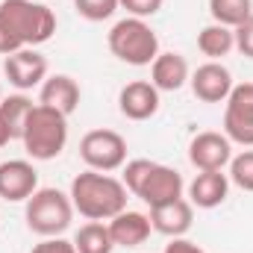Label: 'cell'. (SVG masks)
I'll list each match as a JSON object with an SVG mask.
<instances>
[{"mask_svg":"<svg viewBox=\"0 0 253 253\" xmlns=\"http://www.w3.org/2000/svg\"><path fill=\"white\" fill-rule=\"evenodd\" d=\"M162 253H206V251H203L197 242H191V239H186V236H180V239H171Z\"/></svg>","mask_w":253,"mask_h":253,"instance_id":"83f0119b","label":"cell"},{"mask_svg":"<svg viewBox=\"0 0 253 253\" xmlns=\"http://www.w3.org/2000/svg\"><path fill=\"white\" fill-rule=\"evenodd\" d=\"M39 189V171L27 159L0 162V197L9 203H27Z\"/></svg>","mask_w":253,"mask_h":253,"instance_id":"8fae6325","label":"cell"},{"mask_svg":"<svg viewBox=\"0 0 253 253\" xmlns=\"http://www.w3.org/2000/svg\"><path fill=\"white\" fill-rule=\"evenodd\" d=\"M0 21L9 27L21 47H39L56 33V15L42 0H3Z\"/></svg>","mask_w":253,"mask_h":253,"instance_id":"3957f363","label":"cell"},{"mask_svg":"<svg viewBox=\"0 0 253 253\" xmlns=\"http://www.w3.org/2000/svg\"><path fill=\"white\" fill-rule=\"evenodd\" d=\"M233 33H236V50H239L242 56L253 59V15L245 21V24H239Z\"/></svg>","mask_w":253,"mask_h":253,"instance_id":"484cf974","label":"cell"},{"mask_svg":"<svg viewBox=\"0 0 253 253\" xmlns=\"http://www.w3.org/2000/svg\"><path fill=\"white\" fill-rule=\"evenodd\" d=\"M106 44H109L115 59H121L124 65H132V68H147L159 56V36H156V30L147 21L129 18V15L121 18L118 24H112L109 36H106Z\"/></svg>","mask_w":253,"mask_h":253,"instance_id":"277c9868","label":"cell"},{"mask_svg":"<svg viewBox=\"0 0 253 253\" xmlns=\"http://www.w3.org/2000/svg\"><path fill=\"white\" fill-rule=\"evenodd\" d=\"M124 186L132 197H138L141 203H147L153 209V206H162V203L183 197L186 180L177 168H168L162 162L132 159L124 165Z\"/></svg>","mask_w":253,"mask_h":253,"instance_id":"7a4b0ae2","label":"cell"},{"mask_svg":"<svg viewBox=\"0 0 253 253\" xmlns=\"http://www.w3.org/2000/svg\"><path fill=\"white\" fill-rule=\"evenodd\" d=\"M150 224L156 233L168 236V239H180L186 236L194 224V206H191L186 197H177L171 203H162V206H153L150 209Z\"/></svg>","mask_w":253,"mask_h":253,"instance_id":"9a60e30c","label":"cell"},{"mask_svg":"<svg viewBox=\"0 0 253 253\" xmlns=\"http://www.w3.org/2000/svg\"><path fill=\"white\" fill-rule=\"evenodd\" d=\"M197 50L203 56H209V62H218V59H224L227 53L236 50V33L230 27L212 21L197 33Z\"/></svg>","mask_w":253,"mask_h":253,"instance_id":"d6986e66","label":"cell"},{"mask_svg":"<svg viewBox=\"0 0 253 253\" xmlns=\"http://www.w3.org/2000/svg\"><path fill=\"white\" fill-rule=\"evenodd\" d=\"M209 15L215 24L236 30L253 15V0H209Z\"/></svg>","mask_w":253,"mask_h":253,"instance_id":"7402d4cb","label":"cell"},{"mask_svg":"<svg viewBox=\"0 0 253 253\" xmlns=\"http://www.w3.org/2000/svg\"><path fill=\"white\" fill-rule=\"evenodd\" d=\"M80 156L91 171L112 174L126 165V138L115 129H88L80 141Z\"/></svg>","mask_w":253,"mask_h":253,"instance_id":"52a82bcc","label":"cell"},{"mask_svg":"<svg viewBox=\"0 0 253 253\" xmlns=\"http://www.w3.org/2000/svg\"><path fill=\"white\" fill-rule=\"evenodd\" d=\"M0 100H3V88H0Z\"/></svg>","mask_w":253,"mask_h":253,"instance_id":"f546056e","label":"cell"},{"mask_svg":"<svg viewBox=\"0 0 253 253\" xmlns=\"http://www.w3.org/2000/svg\"><path fill=\"white\" fill-rule=\"evenodd\" d=\"M118 3H121V9H126L129 18H141V21L153 18L165 6V0H118Z\"/></svg>","mask_w":253,"mask_h":253,"instance_id":"d4e9b609","label":"cell"},{"mask_svg":"<svg viewBox=\"0 0 253 253\" xmlns=\"http://www.w3.org/2000/svg\"><path fill=\"white\" fill-rule=\"evenodd\" d=\"M24 218H27L30 233H36L42 239H53V236H62L71 227L74 203L59 189H36V194L24 206Z\"/></svg>","mask_w":253,"mask_h":253,"instance_id":"8992f818","label":"cell"},{"mask_svg":"<svg viewBox=\"0 0 253 253\" xmlns=\"http://www.w3.org/2000/svg\"><path fill=\"white\" fill-rule=\"evenodd\" d=\"M3 77L9 80L12 88L27 94L33 88H42V83L47 80V59L36 47L15 50V53L3 56Z\"/></svg>","mask_w":253,"mask_h":253,"instance_id":"9c48e42d","label":"cell"},{"mask_svg":"<svg viewBox=\"0 0 253 253\" xmlns=\"http://www.w3.org/2000/svg\"><path fill=\"white\" fill-rule=\"evenodd\" d=\"M224 135L233 144L253 147V83L233 85L224 100Z\"/></svg>","mask_w":253,"mask_h":253,"instance_id":"ba28073f","label":"cell"},{"mask_svg":"<svg viewBox=\"0 0 253 253\" xmlns=\"http://www.w3.org/2000/svg\"><path fill=\"white\" fill-rule=\"evenodd\" d=\"M189 85H191V94L203 103H224L233 91V74L230 68L221 62H206L200 65L197 71H191L189 77Z\"/></svg>","mask_w":253,"mask_h":253,"instance_id":"7c38bea8","label":"cell"},{"mask_svg":"<svg viewBox=\"0 0 253 253\" xmlns=\"http://www.w3.org/2000/svg\"><path fill=\"white\" fill-rule=\"evenodd\" d=\"M230 183L233 186H239L242 191H253V147H248V150H242L239 156H233L230 159Z\"/></svg>","mask_w":253,"mask_h":253,"instance_id":"603a6c76","label":"cell"},{"mask_svg":"<svg viewBox=\"0 0 253 253\" xmlns=\"http://www.w3.org/2000/svg\"><path fill=\"white\" fill-rule=\"evenodd\" d=\"M118 109L129 121H150L159 112V88L150 80H132L118 91Z\"/></svg>","mask_w":253,"mask_h":253,"instance_id":"4fadbf2b","label":"cell"},{"mask_svg":"<svg viewBox=\"0 0 253 253\" xmlns=\"http://www.w3.org/2000/svg\"><path fill=\"white\" fill-rule=\"evenodd\" d=\"M80 97H83L80 83L74 77H68V74H47V80L39 88V103L50 106V109H56L62 115H74L77 112Z\"/></svg>","mask_w":253,"mask_h":253,"instance_id":"5bb4252c","label":"cell"},{"mask_svg":"<svg viewBox=\"0 0 253 253\" xmlns=\"http://www.w3.org/2000/svg\"><path fill=\"white\" fill-rule=\"evenodd\" d=\"M109 224V236L115 242V248H138L150 239L153 233V224H150V215L144 212H132V209H124L118 212Z\"/></svg>","mask_w":253,"mask_h":253,"instance_id":"e0dca14e","label":"cell"},{"mask_svg":"<svg viewBox=\"0 0 253 253\" xmlns=\"http://www.w3.org/2000/svg\"><path fill=\"white\" fill-rule=\"evenodd\" d=\"M74 9L80 18L97 24V21H109L121 9V3L118 0H74Z\"/></svg>","mask_w":253,"mask_h":253,"instance_id":"cb8c5ba5","label":"cell"},{"mask_svg":"<svg viewBox=\"0 0 253 253\" xmlns=\"http://www.w3.org/2000/svg\"><path fill=\"white\" fill-rule=\"evenodd\" d=\"M189 77H191V68L186 62V56L174 53V50H165V53L159 50V56L150 65V83L159 88V94L162 91H180L189 83Z\"/></svg>","mask_w":253,"mask_h":253,"instance_id":"ac0fdd59","label":"cell"},{"mask_svg":"<svg viewBox=\"0 0 253 253\" xmlns=\"http://www.w3.org/2000/svg\"><path fill=\"white\" fill-rule=\"evenodd\" d=\"M126 186L124 180L100 171H83L71 180V203L74 212L83 215L85 221H112L118 212L126 209Z\"/></svg>","mask_w":253,"mask_h":253,"instance_id":"6da1fadb","label":"cell"},{"mask_svg":"<svg viewBox=\"0 0 253 253\" xmlns=\"http://www.w3.org/2000/svg\"><path fill=\"white\" fill-rule=\"evenodd\" d=\"M9 141H12V135H9V129H6V126L0 124V147H6Z\"/></svg>","mask_w":253,"mask_h":253,"instance_id":"f1b7e54d","label":"cell"},{"mask_svg":"<svg viewBox=\"0 0 253 253\" xmlns=\"http://www.w3.org/2000/svg\"><path fill=\"white\" fill-rule=\"evenodd\" d=\"M30 253H77L74 242H68L62 236H53V239H42L39 245H33Z\"/></svg>","mask_w":253,"mask_h":253,"instance_id":"4316f807","label":"cell"},{"mask_svg":"<svg viewBox=\"0 0 253 253\" xmlns=\"http://www.w3.org/2000/svg\"><path fill=\"white\" fill-rule=\"evenodd\" d=\"M24 150L30 153V159L36 162H50L56 159L68 144V115L36 103V109L30 112V121L24 126Z\"/></svg>","mask_w":253,"mask_h":253,"instance_id":"5b68a950","label":"cell"},{"mask_svg":"<svg viewBox=\"0 0 253 253\" xmlns=\"http://www.w3.org/2000/svg\"><path fill=\"white\" fill-rule=\"evenodd\" d=\"M33 109H36V103H33L24 91L9 94V97H3V100H0V124L9 129V135H12V138H21Z\"/></svg>","mask_w":253,"mask_h":253,"instance_id":"ffe728a7","label":"cell"},{"mask_svg":"<svg viewBox=\"0 0 253 253\" xmlns=\"http://www.w3.org/2000/svg\"><path fill=\"white\" fill-rule=\"evenodd\" d=\"M230 177L224 171H197L186 191H189V203L197 209H215L227 200L230 194Z\"/></svg>","mask_w":253,"mask_h":253,"instance_id":"2e32d148","label":"cell"},{"mask_svg":"<svg viewBox=\"0 0 253 253\" xmlns=\"http://www.w3.org/2000/svg\"><path fill=\"white\" fill-rule=\"evenodd\" d=\"M233 159V141L224 132L203 129L189 141V162L197 171H224Z\"/></svg>","mask_w":253,"mask_h":253,"instance_id":"30bf717a","label":"cell"},{"mask_svg":"<svg viewBox=\"0 0 253 253\" xmlns=\"http://www.w3.org/2000/svg\"><path fill=\"white\" fill-rule=\"evenodd\" d=\"M74 248L77 253H112L115 242L109 236V224L106 221H88L77 230L74 236Z\"/></svg>","mask_w":253,"mask_h":253,"instance_id":"44dd1931","label":"cell"}]
</instances>
